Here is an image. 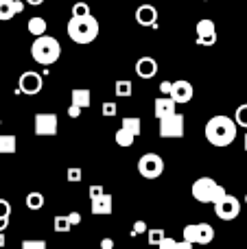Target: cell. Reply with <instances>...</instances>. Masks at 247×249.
<instances>
[{
  "instance_id": "cell-1",
  "label": "cell",
  "mask_w": 247,
  "mask_h": 249,
  "mask_svg": "<svg viewBox=\"0 0 247 249\" xmlns=\"http://www.w3.org/2000/svg\"><path fill=\"white\" fill-rule=\"evenodd\" d=\"M236 121H232L230 116H223V114H217L212 116L208 123H206V140L212 146H230L232 142L236 140Z\"/></svg>"
},
{
  "instance_id": "cell-2",
  "label": "cell",
  "mask_w": 247,
  "mask_h": 249,
  "mask_svg": "<svg viewBox=\"0 0 247 249\" xmlns=\"http://www.w3.org/2000/svg\"><path fill=\"white\" fill-rule=\"evenodd\" d=\"M68 37L74 44H92L99 37V22L94 16L88 18H72L68 22Z\"/></svg>"
},
{
  "instance_id": "cell-3",
  "label": "cell",
  "mask_w": 247,
  "mask_h": 249,
  "mask_svg": "<svg viewBox=\"0 0 247 249\" xmlns=\"http://www.w3.org/2000/svg\"><path fill=\"white\" fill-rule=\"evenodd\" d=\"M59 55H61V44L55 37H51V35L35 37V42L31 44V57L42 66L55 64L59 59Z\"/></svg>"
},
{
  "instance_id": "cell-4",
  "label": "cell",
  "mask_w": 247,
  "mask_h": 249,
  "mask_svg": "<svg viewBox=\"0 0 247 249\" xmlns=\"http://www.w3.org/2000/svg\"><path fill=\"white\" fill-rule=\"evenodd\" d=\"M226 188L221 184L212 179V177H199V179L193 184V197L197 199L199 203H217L226 197Z\"/></svg>"
},
{
  "instance_id": "cell-5",
  "label": "cell",
  "mask_w": 247,
  "mask_h": 249,
  "mask_svg": "<svg viewBox=\"0 0 247 249\" xmlns=\"http://www.w3.org/2000/svg\"><path fill=\"white\" fill-rule=\"evenodd\" d=\"M184 241L199 243V245H210L214 241V228L210 223H193L184 228Z\"/></svg>"
},
{
  "instance_id": "cell-6",
  "label": "cell",
  "mask_w": 247,
  "mask_h": 249,
  "mask_svg": "<svg viewBox=\"0 0 247 249\" xmlns=\"http://www.w3.org/2000/svg\"><path fill=\"white\" fill-rule=\"evenodd\" d=\"M138 173L144 179H158L164 173V160L158 153H144L138 160Z\"/></svg>"
},
{
  "instance_id": "cell-7",
  "label": "cell",
  "mask_w": 247,
  "mask_h": 249,
  "mask_svg": "<svg viewBox=\"0 0 247 249\" xmlns=\"http://www.w3.org/2000/svg\"><path fill=\"white\" fill-rule=\"evenodd\" d=\"M214 214L221 221H234L241 214V201L234 195H226L221 201L214 203Z\"/></svg>"
},
{
  "instance_id": "cell-8",
  "label": "cell",
  "mask_w": 247,
  "mask_h": 249,
  "mask_svg": "<svg viewBox=\"0 0 247 249\" xmlns=\"http://www.w3.org/2000/svg\"><path fill=\"white\" fill-rule=\"evenodd\" d=\"M42 86H44V79L39 72H35V70H26V72H22L20 81H18V88H20L22 94H29V96H35L42 92Z\"/></svg>"
},
{
  "instance_id": "cell-9",
  "label": "cell",
  "mask_w": 247,
  "mask_h": 249,
  "mask_svg": "<svg viewBox=\"0 0 247 249\" xmlns=\"http://www.w3.org/2000/svg\"><path fill=\"white\" fill-rule=\"evenodd\" d=\"M160 136L162 138H182L184 136V116L182 114H171L160 121Z\"/></svg>"
},
{
  "instance_id": "cell-10",
  "label": "cell",
  "mask_w": 247,
  "mask_h": 249,
  "mask_svg": "<svg viewBox=\"0 0 247 249\" xmlns=\"http://www.w3.org/2000/svg\"><path fill=\"white\" fill-rule=\"evenodd\" d=\"M57 114H48V112H39L35 114V133L37 136H57Z\"/></svg>"
},
{
  "instance_id": "cell-11",
  "label": "cell",
  "mask_w": 247,
  "mask_h": 249,
  "mask_svg": "<svg viewBox=\"0 0 247 249\" xmlns=\"http://www.w3.org/2000/svg\"><path fill=\"white\" fill-rule=\"evenodd\" d=\"M195 31H197V44L199 46H212L217 42V26H214L212 20H199Z\"/></svg>"
},
{
  "instance_id": "cell-12",
  "label": "cell",
  "mask_w": 247,
  "mask_h": 249,
  "mask_svg": "<svg viewBox=\"0 0 247 249\" xmlns=\"http://www.w3.org/2000/svg\"><path fill=\"white\" fill-rule=\"evenodd\" d=\"M195 90H193V83H188L186 79H179V81H173V90H171V99L175 103H188L193 99Z\"/></svg>"
},
{
  "instance_id": "cell-13",
  "label": "cell",
  "mask_w": 247,
  "mask_h": 249,
  "mask_svg": "<svg viewBox=\"0 0 247 249\" xmlns=\"http://www.w3.org/2000/svg\"><path fill=\"white\" fill-rule=\"evenodd\" d=\"M136 22L140 26H158V9L153 4H140L136 9Z\"/></svg>"
},
{
  "instance_id": "cell-14",
  "label": "cell",
  "mask_w": 247,
  "mask_h": 249,
  "mask_svg": "<svg viewBox=\"0 0 247 249\" xmlns=\"http://www.w3.org/2000/svg\"><path fill=\"white\" fill-rule=\"evenodd\" d=\"M136 74L140 79H153L158 74V61L153 57H140L136 61Z\"/></svg>"
},
{
  "instance_id": "cell-15",
  "label": "cell",
  "mask_w": 247,
  "mask_h": 249,
  "mask_svg": "<svg viewBox=\"0 0 247 249\" xmlns=\"http://www.w3.org/2000/svg\"><path fill=\"white\" fill-rule=\"evenodd\" d=\"M22 11H24V2H20V0H0V20L2 22L11 20L13 16Z\"/></svg>"
},
{
  "instance_id": "cell-16",
  "label": "cell",
  "mask_w": 247,
  "mask_h": 249,
  "mask_svg": "<svg viewBox=\"0 0 247 249\" xmlns=\"http://www.w3.org/2000/svg\"><path fill=\"white\" fill-rule=\"evenodd\" d=\"M175 101L171 99V96H158L156 99V105H153V112H156V118L158 121H162V118L171 116V114H175Z\"/></svg>"
},
{
  "instance_id": "cell-17",
  "label": "cell",
  "mask_w": 247,
  "mask_h": 249,
  "mask_svg": "<svg viewBox=\"0 0 247 249\" xmlns=\"http://www.w3.org/2000/svg\"><path fill=\"white\" fill-rule=\"evenodd\" d=\"M112 208H114V199L107 193L92 199V214H112Z\"/></svg>"
},
{
  "instance_id": "cell-18",
  "label": "cell",
  "mask_w": 247,
  "mask_h": 249,
  "mask_svg": "<svg viewBox=\"0 0 247 249\" xmlns=\"http://www.w3.org/2000/svg\"><path fill=\"white\" fill-rule=\"evenodd\" d=\"M70 103L77 105V107H90L92 103V96H90V90H72L70 92Z\"/></svg>"
},
{
  "instance_id": "cell-19",
  "label": "cell",
  "mask_w": 247,
  "mask_h": 249,
  "mask_svg": "<svg viewBox=\"0 0 247 249\" xmlns=\"http://www.w3.org/2000/svg\"><path fill=\"white\" fill-rule=\"evenodd\" d=\"M18 151V138L11 133H2L0 136V153L2 155H13Z\"/></svg>"
},
{
  "instance_id": "cell-20",
  "label": "cell",
  "mask_w": 247,
  "mask_h": 249,
  "mask_svg": "<svg viewBox=\"0 0 247 249\" xmlns=\"http://www.w3.org/2000/svg\"><path fill=\"white\" fill-rule=\"evenodd\" d=\"M26 29H29V33L33 35V37H42V35H46V29H48V24H46V20L44 18H31L29 20V24H26Z\"/></svg>"
},
{
  "instance_id": "cell-21",
  "label": "cell",
  "mask_w": 247,
  "mask_h": 249,
  "mask_svg": "<svg viewBox=\"0 0 247 249\" xmlns=\"http://www.w3.org/2000/svg\"><path fill=\"white\" fill-rule=\"evenodd\" d=\"M136 138H138V136H134L131 131H127V129L121 127V129L116 131V144H118V146H131Z\"/></svg>"
},
{
  "instance_id": "cell-22",
  "label": "cell",
  "mask_w": 247,
  "mask_h": 249,
  "mask_svg": "<svg viewBox=\"0 0 247 249\" xmlns=\"http://www.w3.org/2000/svg\"><path fill=\"white\" fill-rule=\"evenodd\" d=\"M26 208H29V210H39V208H44V195L29 193L26 195Z\"/></svg>"
},
{
  "instance_id": "cell-23",
  "label": "cell",
  "mask_w": 247,
  "mask_h": 249,
  "mask_svg": "<svg viewBox=\"0 0 247 249\" xmlns=\"http://www.w3.org/2000/svg\"><path fill=\"white\" fill-rule=\"evenodd\" d=\"M53 228H55V232L64 234V232H70L72 223H70L68 216H55V221H53Z\"/></svg>"
},
{
  "instance_id": "cell-24",
  "label": "cell",
  "mask_w": 247,
  "mask_h": 249,
  "mask_svg": "<svg viewBox=\"0 0 247 249\" xmlns=\"http://www.w3.org/2000/svg\"><path fill=\"white\" fill-rule=\"evenodd\" d=\"M123 129L131 131L134 136H140V118H134V116L123 118Z\"/></svg>"
},
{
  "instance_id": "cell-25",
  "label": "cell",
  "mask_w": 247,
  "mask_h": 249,
  "mask_svg": "<svg viewBox=\"0 0 247 249\" xmlns=\"http://www.w3.org/2000/svg\"><path fill=\"white\" fill-rule=\"evenodd\" d=\"M116 96H131V92H134V86H131V81H127V79H123V81H116Z\"/></svg>"
},
{
  "instance_id": "cell-26",
  "label": "cell",
  "mask_w": 247,
  "mask_h": 249,
  "mask_svg": "<svg viewBox=\"0 0 247 249\" xmlns=\"http://www.w3.org/2000/svg\"><path fill=\"white\" fill-rule=\"evenodd\" d=\"M234 121H236V124H239V127L247 129V103H243V105H239V107H236Z\"/></svg>"
},
{
  "instance_id": "cell-27",
  "label": "cell",
  "mask_w": 247,
  "mask_h": 249,
  "mask_svg": "<svg viewBox=\"0 0 247 249\" xmlns=\"http://www.w3.org/2000/svg\"><path fill=\"white\" fill-rule=\"evenodd\" d=\"M88 16H92L90 13V7H88V2H74V7H72V18H88Z\"/></svg>"
},
{
  "instance_id": "cell-28",
  "label": "cell",
  "mask_w": 247,
  "mask_h": 249,
  "mask_svg": "<svg viewBox=\"0 0 247 249\" xmlns=\"http://www.w3.org/2000/svg\"><path fill=\"white\" fill-rule=\"evenodd\" d=\"M164 238H166L164 230H149V245L158 247L162 241H164Z\"/></svg>"
},
{
  "instance_id": "cell-29",
  "label": "cell",
  "mask_w": 247,
  "mask_h": 249,
  "mask_svg": "<svg viewBox=\"0 0 247 249\" xmlns=\"http://www.w3.org/2000/svg\"><path fill=\"white\" fill-rule=\"evenodd\" d=\"M9 216H11V203L7 199H0V221L9 219Z\"/></svg>"
},
{
  "instance_id": "cell-30",
  "label": "cell",
  "mask_w": 247,
  "mask_h": 249,
  "mask_svg": "<svg viewBox=\"0 0 247 249\" xmlns=\"http://www.w3.org/2000/svg\"><path fill=\"white\" fill-rule=\"evenodd\" d=\"M66 175H68V181H72V184H77V181H81L83 179V173H81V168H68V173H66Z\"/></svg>"
},
{
  "instance_id": "cell-31",
  "label": "cell",
  "mask_w": 247,
  "mask_h": 249,
  "mask_svg": "<svg viewBox=\"0 0 247 249\" xmlns=\"http://www.w3.org/2000/svg\"><path fill=\"white\" fill-rule=\"evenodd\" d=\"M22 249H46V241H22Z\"/></svg>"
},
{
  "instance_id": "cell-32",
  "label": "cell",
  "mask_w": 247,
  "mask_h": 249,
  "mask_svg": "<svg viewBox=\"0 0 247 249\" xmlns=\"http://www.w3.org/2000/svg\"><path fill=\"white\" fill-rule=\"evenodd\" d=\"M103 116H107V118H114L118 114V109H116V103H103Z\"/></svg>"
},
{
  "instance_id": "cell-33",
  "label": "cell",
  "mask_w": 247,
  "mask_h": 249,
  "mask_svg": "<svg viewBox=\"0 0 247 249\" xmlns=\"http://www.w3.org/2000/svg\"><path fill=\"white\" fill-rule=\"evenodd\" d=\"M175 247H177V241H175V238H169V236L158 245V249H175Z\"/></svg>"
},
{
  "instance_id": "cell-34",
  "label": "cell",
  "mask_w": 247,
  "mask_h": 249,
  "mask_svg": "<svg viewBox=\"0 0 247 249\" xmlns=\"http://www.w3.org/2000/svg\"><path fill=\"white\" fill-rule=\"evenodd\" d=\"M171 90H173V81H162V83H160V92H162L164 96H169Z\"/></svg>"
},
{
  "instance_id": "cell-35",
  "label": "cell",
  "mask_w": 247,
  "mask_h": 249,
  "mask_svg": "<svg viewBox=\"0 0 247 249\" xmlns=\"http://www.w3.org/2000/svg\"><path fill=\"white\" fill-rule=\"evenodd\" d=\"M88 193H90V199H94V197H99V195H103L105 188H103V186H90V190H88Z\"/></svg>"
},
{
  "instance_id": "cell-36",
  "label": "cell",
  "mask_w": 247,
  "mask_h": 249,
  "mask_svg": "<svg viewBox=\"0 0 247 249\" xmlns=\"http://www.w3.org/2000/svg\"><path fill=\"white\" fill-rule=\"evenodd\" d=\"M142 232H149L147 223H144V221H136L134 223V234H142Z\"/></svg>"
},
{
  "instance_id": "cell-37",
  "label": "cell",
  "mask_w": 247,
  "mask_h": 249,
  "mask_svg": "<svg viewBox=\"0 0 247 249\" xmlns=\"http://www.w3.org/2000/svg\"><path fill=\"white\" fill-rule=\"evenodd\" d=\"M68 116H70V118H79V116H81V107H77V105L70 103V107H68Z\"/></svg>"
},
{
  "instance_id": "cell-38",
  "label": "cell",
  "mask_w": 247,
  "mask_h": 249,
  "mask_svg": "<svg viewBox=\"0 0 247 249\" xmlns=\"http://www.w3.org/2000/svg\"><path fill=\"white\" fill-rule=\"evenodd\" d=\"M68 219H70V223H72V225H79V223H81V214H79V212H70Z\"/></svg>"
},
{
  "instance_id": "cell-39",
  "label": "cell",
  "mask_w": 247,
  "mask_h": 249,
  "mask_svg": "<svg viewBox=\"0 0 247 249\" xmlns=\"http://www.w3.org/2000/svg\"><path fill=\"white\" fill-rule=\"evenodd\" d=\"M101 249H114V241L112 238H103L101 241Z\"/></svg>"
},
{
  "instance_id": "cell-40",
  "label": "cell",
  "mask_w": 247,
  "mask_h": 249,
  "mask_svg": "<svg viewBox=\"0 0 247 249\" xmlns=\"http://www.w3.org/2000/svg\"><path fill=\"white\" fill-rule=\"evenodd\" d=\"M175 249H193V243H188V241H177V247Z\"/></svg>"
},
{
  "instance_id": "cell-41",
  "label": "cell",
  "mask_w": 247,
  "mask_h": 249,
  "mask_svg": "<svg viewBox=\"0 0 247 249\" xmlns=\"http://www.w3.org/2000/svg\"><path fill=\"white\" fill-rule=\"evenodd\" d=\"M26 2H29V4H33V7H39V4H42L44 0H26Z\"/></svg>"
},
{
  "instance_id": "cell-42",
  "label": "cell",
  "mask_w": 247,
  "mask_h": 249,
  "mask_svg": "<svg viewBox=\"0 0 247 249\" xmlns=\"http://www.w3.org/2000/svg\"><path fill=\"white\" fill-rule=\"evenodd\" d=\"M2 245H4V234L0 232V247H2Z\"/></svg>"
},
{
  "instance_id": "cell-43",
  "label": "cell",
  "mask_w": 247,
  "mask_h": 249,
  "mask_svg": "<svg viewBox=\"0 0 247 249\" xmlns=\"http://www.w3.org/2000/svg\"><path fill=\"white\" fill-rule=\"evenodd\" d=\"M245 151H247V133H245Z\"/></svg>"
},
{
  "instance_id": "cell-44",
  "label": "cell",
  "mask_w": 247,
  "mask_h": 249,
  "mask_svg": "<svg viewBox=\"0 0 247 249\" xmlns=\"http://www.w3.org/2000/svg\"><path fill=\"white\" fill-rule=\"evenodd\" d=\"M245 203H247V195H245Z\"/></svg>"
}]
</instances>
